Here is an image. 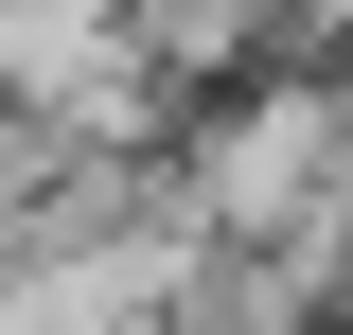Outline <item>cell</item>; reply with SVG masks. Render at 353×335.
Here are the masks:
<instances>
[{
  "label": "cell",
  "instance_id": "cell-1",
  "mask_svg": "<svg viewBox=\"0 0 353 335\" xmlns=\"http://www.w3.org/2000/svg\"><path fill=\"white\" fill-rule=\"evenodd\" d=\"M283 36H301V0H124V53L194 106V88L230 71H283Z\"/></svg>",
  "mask_w": 353,
  "mask_h": 335
}]
</instances>
